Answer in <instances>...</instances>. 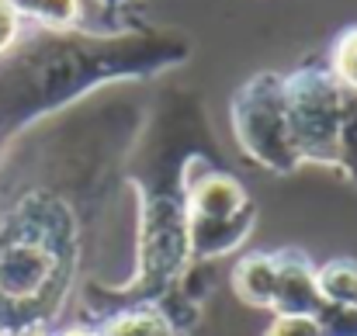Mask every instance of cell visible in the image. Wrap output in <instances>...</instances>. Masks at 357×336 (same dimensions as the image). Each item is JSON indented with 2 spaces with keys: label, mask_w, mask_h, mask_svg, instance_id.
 <instances>
[{
  "label": "cell",
  "mask_w": 357,
  "mask_h": 336,
  "mask_svg": "<svg viewBox=\"0 0 357 336\" xmlns=\"http://www.w3.org/2000/svg\"><path fill=\"white\" fill-rule=\"evenodd\" d=\"M233 135L239 149L271 174H295L302 167L284 105V73H253L233 94Z\"/></svg>",
  "instance_id": "obj_4"
},
{
  "label": "cell",
  "mask_w": 357,
  "mask_h": 336,
  "mask_svg": "<svg viewBox=\"0 0 357 336\" xmlns=\"http://www.w3.org/2000/svg\"><path fill=\"white\" fill-rule=\"evenodd\" d=\"M233 291L250 309H271L274 302V253H246L233 264Z\"/></svg>",
  "instance_id": "obj_7"
},
{
  "label": "cell",
  "mask_w": 357,
  "mask_h": 336,
  "mask_svg": "<svg viewBox=\"0 0 357 336\" xmlns=\"http://www.w3.org/2000/svg\"><path fill=\"white\" fill-rule=\"evenodd\" d=\"M288 128L302 163L337 170V135L344 112V87L337 84L326 59H309L284 73Z\"/></svg>",
  "instance_id": "obj_3"
},
{
  "label": "cell",
  "mask_w": 357,
  "mask_h": 336,
  "mask_svg": "<svg viewBox=\"0 0 357 336\" xmlns=\"http://www.w3.org/2000/svg\"><path fill=\"white\" fill-rule=\"evenodd\" d=\"M312 319L319 326V336H357V309L323 302Z\"/></svg>",
  "instance_id": "obj_13"
},
{
  "label": "cell",
  "mask_w": 357,
  "mask_h": 336,
  "mask_svg": "<svg viewBox=\"0 0 357 336\" xmlns=\"http://www.w3.org/2000/svg\"><path fill=\"white\" fill-rule=\"evenodd\" d=\"M21 21H31L35 28L45 31H70V28H87V10L84 0H7Z\"/></svg>",
  "instance_id": "obj_9"
},
{
  "label": "cell",
  "mask_w": 357,
  "mask_h": 336,
  "mask_svg": "<svg viewBox=\"0 0 357 336\" xmlns=\"http://www.w3.org/2000/svg\"><path fill=\"white\" fill-rule=\"evenodd\" d=\"M337 174L357 184V94L344 91L340 135H337Z\"/></svg>",
  "instance_id": "obj_11"
},
{
  "label": "cell",
  "mask_w": 357,
  "mask_h": 336,
  "mask_svg": "<svg viewBox=\"0 0 357 336\" xmlns=\"http://www.w3.org/2000/svg\"><path fill=\"white\" fill-rule=\"evenodd\" d=\"M326 63H330L337 84H340L344 91L357 94V24L354 28H344V31L337 35V42H333Z\"/></svg>",
  "instance_id": "obj_12"
},
{
  "label": "cell",
  "mask_w": 357,
  "mask_h": 336,
  "mask_svg": "<svg viewBox=\"0 0 357 336\" xmlns=\"http://www.w3.org/2000/svg\"><path fill=\"white\" fill-rule=\"evenodd\" d=\"M316 284L323 302L357 309V260L354 257H333L323 267H316Z\"/></svg>",
  "instance_id": "obj_10"
},
{
  "label": "cell",
  "mask_w": 357,
  "mask_h": 336,
  "mask_svg": "<svg viewBox=\"0 0 357 336\" xmlns=\"http://www.w3.org/2000/svg\"><path fill=\"white\" fill-rule=\"evenodd\" d=\"M323 305L319 284H316V264L295 250H274V316H316Z\"/></svg>",
  "instance_id": "obj_5"
},
{
  "label": "cell",
  "mask_w": 357,
  "mask_h": 336,
  "mask_svg": "<svg viewBox=\"0 0 357 336\" xmlns=\"http://www.w3.org/2000/svg\"><path fill=\"white\" fill-rule=\"evenodd\" d=\"M146 114L128 87H112L28 128V177L0 208V336L52 333L87 284L84 264L125 188Z\"/></svg>",
  "instance_id": "obj_1"
},
{
  "label": "cell",
  "mask_w": 357,
  "mask_h": 336,
  "mask_svg": "<svg viewBox=\"0 0 357 336\" xmlns=\"http://www.w3.org/2000/svg\"><path fill=\"white\" fill-rule=\"evenodd\" d=\"M101 3H105V7H112V10H119V7H125L128 0H101Z\"/></svg>",
  "instance_id": "obj_17"
},
{
  "label": "cell",
  "mask_w": 357,
  "mask_h": 336,
  "mask_svg": "<svg viewBox=\"0 0 357 336\" xmlns=\"http://www.w3.org/2000/svg\"><path fill=\"white\" fill-rule=\"evenodd\" d=\"M264 336H319V326L312 316H274Z\"/></svg>",
  "instance_id": "obj_14"
},
{
  "label": "cell",
  "mask_w": 357,
  "mask_h": 336,
  "mask_svg": "<svg viewBox=\"0 0 357 336\" xmlns=\"http://www.w3.org/2000/svg\"><path fill=\"white\" fill-rule=\"evenodd\" d=\"M257 225V205L239 212L236 219H188V243L195 264H212L219 257H229L239 250Z\"/></svg>",
  "instance_id": "obj_6"
},
{
  "label": "cell",
  "mask_w": 357,
  "mask_h": 336,
  "mask_svg": "<svg viewBox=\"0 0 357 336\" xmlns=\"http://www.w3.org/2000/svg\"><path fill=\"white\" fill-rule=\"evenodd\" d=\"M14 336H52V333H38V330H35V333H14Z\"/></svg>",
  "instance_id": "obj_18"
},
{
  "label": "cell",
  "mask_w": 357,
  "mask_h": 336,
  "mask_svg": "<svg viewBox=\"0 0 357 336\" xmlns=\"http://www.w3.org/2000/svg\"><path fill=\"white\" fill-rule=\"evenodd\" d=\"M21 35H24V21L7 0H0V59L21 42Z\"/></svg>",
  "instance_id": "obj_15"
},
{
  "label": "cell",
  "mask_w": 357,
  "mask_h": 336,
  "mask_svg": "<svg viewBox=\"0 0 357 336\" xmlns=\"http://www.w3.org/2000/svg\"><path fill=\"white\" fill-rule=\"evenodd\" d=\"M184 59H191L188 35L167 28L24 31L0 59V139L28 132L101 91L153 80Z\"/></svg>",
  "instance_id": "obj_2"
},
{
  "label": "cell",
  "mask_w": 357,
  "mask_h": 336,
  "mask_svg": "<svg viewBox=\"0 0 357 336\" xmlns=\"http://www.w3.org/2000/svg\"><path fill=\"white\" fill-rule=\"evenodd\" d=\"M94 330H98V336H181L174 330V323L163 316V309L153 302L115 309Z\"/></svg>",
  "instance_id": "obj_8"
},
{
  "label": "cell",
  "mask_w": 357,
  "mask_h": 336,
  "mask_svg": "<svg viewBox=\"0 0 357 336\" xmlns=\"http://www.w3.org/2000/svg\"><path fill=\"white\" fill-rule=\"evenodd\" d=\"M56 336H98V330L94 326H70V330H63V333Z\"/></svg>",
  "instance_id": "obj_16"
}]
</instances>
